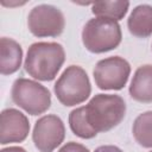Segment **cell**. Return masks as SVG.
<instances>
[{
    "label": "cell",
    "instance_id": "7",
    "mask_svg": "<svg viewBox=\"0 0 152 152\" xmlns=\"http://www.w3.org/2000/svg\"><path fill=\"white\" fill-rule=\"evenodd\" d=\"M131 66L128 62L119 56L109 57L100 61L94 69V78L100 89L119 90L129 76Z\"/></svg>",
    "mask_w": 152,
    "mask_h": 152
},
{
    "label": "cell",
    "instance_id": "18",
    "mask_svg": "<svg viewBox=\"0 0 152 152\" xmlns=\"http://www.w3.org/2000/svg\"><path fill=\"white\" fill-rule=\"evenodd\" d=\"M0 152H26L23 147H17V146H13V147H7V148H4L1 150Z\"/></svg>",
    "mask_w": 152,
    "mask_h": 152
},
{
    "label": "cell",
    "instance_id": "19",
    "mask_svg": "<svg viewBox=\"0 0 152 152\" xmlns=\"http://www.w3.org/2000/svg\"><path fill=\"white\" fill-rule=\"evenodd\" d=\"M1 4H2L4 6H10V7H11V6H20V5H24L25 2H20V1H17V2H11V1H10V2H7V1L2 0Z\"/></svg>",
    "mask_w": 152,
    "mask_h": 152
},
{
    "label": "cell",
    "instance_id": "5",
    "mask_svg": "<svg viewBox=\"0 0 152 152\" xmlns=\"http://www.w3.org/2000/svg\"><path fill=\"white\" fill-rule=\"evenodd\" d=\"M12 100L31 115L44 113L51 104L50 91L44 86L26 78L14 81L12 86Z\"/></svg>",
    "mask_w": 152,
    "mask_h": 152
},
{
    "label": "cell",
    "instance_id": "3",
    "mask_svg": "<svg viewBox=\"0 0 152 152\" xmlns=\"http://www.w3.org/2000/svg\"><path fill=\"white\" fill-rule=\"evenodd\" d=\"M82 42L90 52L101 53L113 50L121 42L120 26L108 18L90 19L82 30Z\"/></svg>",
    "mask_w": 152,
    "mask_h": 152
},
{
    "label": "cell",
    "instance_id": "13",
    "mask_svg": "<svg viewBox=\"0 0 152 152\" xmlns=\"http://www.w3.org/2000/svg\"><path fill=\"white\" fill-rule=\"evenodd\" d=\"M128 6V1H96L93 2L91 11L100 18H108L116 21L126 14Z\"/></svg>",
    "mask_w": 152,
    "mask_h": 152
},
{
    "label": "cell",
    "instance_id": "10",
    "mask_svg": "<svg viewBox=\"0 0 152 152\" xmlns=\"http://www.w3.org/2000/svg\"><path fill=\"white\" fill-rule=\"evenodd\" d=\"M132 99L139 102H152V65H142L137 69L129 86Z\"/></svg>",
    "mask_w": 152,
    "mask_h": 152
},
{
    "label": "cell",
    "instance_id": "2",
    "mask_svg": "<svg viewBox=\"0 0 152 152\" xmlns=\"http://www.w3.org/2000/svg\"><path fill=\"white\" fill-rule=\"evenodd\" d=\"M90 126L96 132H107L118 126L126 113V103L119 95L99 94L86 106Z\"/></svg>",
    "mask_w": 152,
    "mask_h": 152
},
{
    "label": "cell",
    "instance_id": "1",
    "mask_svg": "<svg viewBox=\"0 0 152 152\" xmlns=\"http://www.w3.org/2000/svg\"><path fill=\"white\" fill-rule=\"evenodd\" d=\"M65 59L64 49L58 43H34L28 48L25 58L26 72L39 81L55 78Z\"/></svg>",
    "mask_w": 152,
    "mask_h": 152
},
{
    "label": "cell",
    "instance_id": "8",
    "mask_svg": "<svg viewBox=\"0 0 152 152\" xmlns=\"http://www.w3.org/2000/svg\"><path fill=\"white\" fill-rule=\"evenodd\" d=\"M64 135L63 121L56 115H45L36 122L32 139L40 152H52L62 144Z\"/></svg>",
    "mask_w": 152,
    "mask_h": 152
},
{
    "label": "cell",
    "instance_id": "16",
    "mask_svg": "<svg viewBox=\"0 0 152 152\" xmlns=\"http://www.w3.org/2000/svg\"><path fill=\"white\" fill-rule=\"evenodd\" d=\"M58 152H89V151L86 146L74 142V141H70V142L65 144Z\"/></svg>",
    "mask_w": 152,
    "mask_h": 152
},
{
    "label": "cell",
    "instance_id": "15",
    "mask_svg": "<svg viewBox=\"0 0 152 152\" xmlns=\"http://www.w3.org/2000/svg\"><path fill=\"white\" fill-rule=\"evenodd\" d=\"M69 124L71 131L80 138L90 139L97 134V132L90 126L88 121L86 107H80L74 109L69 115Z\"/></svg>",
    "mask_w": 152,
    "mask_h": 152
},
{
    "label": "cell",
    "instance_id": "20",
    "mask_svg": "<svg viewBox=\"0 0 152 152\" xmlns=\"http://www.w3.org/2000/svg\"><path fill=\"white\" fill-rule=\"evenodd\" d=\"M151 152H152V151H151Z\"/></svg>",
    "mask_w": 152,
    "mask_h": 152
},
{
    "label": "cell",
    "instance_id": "12",
    "mask_svg": "<svg viewBox=\"0 0 152 152\" xmlns=\"http://www.w3.org/2000/svg\"><path fill=\"white\" fill-rule=\"evenodd\" d=\"M129 32L140 38L152 34V7L148 5L137 6L127 21Z\"/></svg>",
    "mask_w": 152,
    "mask_h": 152
},
{
    "label": "cell",
    "instance_id": "6",
    "mask_svg": "<svg viewBox=\"0 0 152 152\" xmlns=\"http://www.w3.org/2000/svg\"><path fill=\"white\" fill-rule=\"evenodd\" d=\"M30 31L37 37H57L65 25L63 13L52 5H38L27 17Z\"/></svg>",
    "mask_w": 152,
    "mask_h": 152
},
{
    "label": "cell",
    "instance_id": "4",
    "mask_svg": "<svg viewBox=\"0 0 152 152\" xmlns=\"http://www.w3.org/2000/svg\"><path fill=\"white\" fill-rule=\"evenodd\" d=\"M90 91L89 78L86 71L77 65L66 68L55 84V94L64 106H75L86 101Z\"/></svg>",
    "mask_w": 152,
    "mask_h": 152
},
{
    "label": "cell",
    "instance_id": "11",
    "mask_svg": "<svg viewBox=\"0 0 152 152\" xmlns=\"http://www.w3.org/2000/svg\"><path fill=\"white\" fill-rule=\"evenodd\" d=\"M21 57V48L15 40L6 37L0 39V71L2 75L15 72L20 66Z\"/></svg>",
    "mask_w": 152,
    "mask_h": 152
},
{
    "label": "cell",
    "instance_id": "14",
    "mask_svg": "<svg viewBox=\"0 0 152 152\" xmlns=\"http://www.w3.org/2000/svg\"><path fill=\"white\" fill-rule=\"evenodd\" d=\"M134 139L142 147H152V112L140 114L132 127Z\"/></svg>",
    "mask_w": 152,
    "mask_h": 152
},
{
    "label": "cell",
    "instance_id": "9",
    "mask_svg": "<svg viewBox=\"0 0 152 152\" xmlns=\"http://www.w3.org/2000/svg\"><path fill=\"white\" fill-rule=\"evenodd\" d=\"M30 131V124L26 116L13 108L1 112L0 115V142L2 145L8 142L23 141Z\"/></svg>",
    "mask_w": 152,
    "mask_h": 152
},
{
    "label": "cell",
    "instance_id": "17",
    "mask_svg": "<svg viewBox=\"0 0 152 152\" xmlns=\"http://www.w3.org/2000/svg\"><path fill=\"white\" fill-rule=\"evenodd\" d=\"M95 152H122L119 147L116 146H112V145H104V146H100L95 150Z\"/></svg>",
    "mask_w": 152,
    "mask_h": 152
}]
</instances>
